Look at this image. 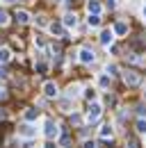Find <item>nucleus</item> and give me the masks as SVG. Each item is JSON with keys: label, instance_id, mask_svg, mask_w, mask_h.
I'll return each mask as SVG.
<instances>
[{"label": "nucleus", "instance_id": "nucleus-5", "mask_svg": "<svg viewBox=\"0 0 146 148\" xmlns=\"http://www.w3.org/2000/svg\"><path fill=\"white\" fill-rule=\"evenodd\" d=\"M112 39H114V30H103V32H101V43H103V46H110Z\"/></svg>", "mask_w": 146, "mask_h": 148}, {"label": "nucleus", "instance_id": "nucleus-22", "mask_svg": "<svg viewBox=\"0 0 146 148\" xmlns=\"http://www.w3.org/2000/svg\"><path fill=\"white\" fill-rule=\"evenodd\" d=\"M46 69H48L46 64H36V71H39V73H46Z\"/></svg>", "mask_w": 146, "mask_h": 148}, {"label": "nucleus", "instance_id": "nucleus-16", "mask_svg": "<svg viewBox=\"0 0 146 148\" xmlns=\"http://www.w3.org/2000/svg\"><path fill=\"white\" fill-rule=\"evenodd\" d=\"M101 137H103V139L112 137V128H110V125H103V128H101Z\"/></svg>", "mask_w": 146, "mask_h": 148}, {"label": "nucleus", "instance_id": "nucleus-23", "mask_svg": "<svg viewBox=\"0 0 146 148\" xmlns=\"http://www.w3.org/2000/svg\"><path fill=\"white\" fill-rule=\"evenodd\" d=\"M107 73H110V75L116 73V66H114V64H112V66H107Z\"/></svg>", "mask_w": 146, "mask_h": 148}, {"label": "nucleus", "instance_id": "nucleus-11", "mask_svg": "<svg viewBox=\"0 0 146 148\" xmlns=\"http://www.w3.org/2000/svg\"><path fill=\"white\" fill-rule=\"evenodd\" d=\"M87 23H89V27H98V25H101V16H98V14H89Z\"/></svg>", "mask_w": 146, "mask_h": 148}, {"label": "nucleus", "instance_id": "nucleus-24", "mask_svg": "<svg viewBox=\"0 0 146 148\" xmlns=\"http://www.w3.org/2000/svg\"><path fill=\"white\" fill-rule=\"evenodd\" d=\"M85 148H96V144L94 141H85Z\"/></svg>", "mask_w": 146, "mask_h": 148}, {"label": "nucleus", "instance_id": "nucleus-12", "mask_svg": "<svg viewBox=\"0 0 146 148\" xmlns=\"http://www.w3.org/2000/svg\"><path fill=\"white\" fill-rule=\"evenodd\" d=\"M126 32H128L126 23H116V25H114V34H126Z\"/></svg>", "mask_w": 146, "mask_h": 148}, {"label": "nucleus", "instance_id": "nucleus-26", "mask_svg": "<svg viewBox=\"0 0 146 148\" xmlns=\"http://www.w3.org/2000/svg\"><path fill=\"white\" fill-rule=\"evenodd\" d=\"M0 98H5V91H2V89H0Z\"/></svg>", "mask_w": 146, "mask_h": 148}, {"label": "nucleus", "instance_id": "nucleus-18", "mask_svg": "<svg viewBox=\"0 0 146 148\" xmlns=\"http://www.w3.org/2000/svg\"><path fill=\"white\" fill-rule=\"evenodd\" d=\"M85 98H87V100H94V98H96V91H94V89H87V91H85Z\"/></svg>", "mask_w": 146, "mask_h": 148}, {"label": "nucleus", "instance_id": "nucleus-7", "mask_svg": "<svg viewBox=\"0 0 146 148\" xmlns=\"http://www.w3.org/2000/svg\"><path fill=\"white\" fill-rule=\"evenodd\" d=\"M101 9H103V7H101L98 0H89V2H87V12H89V14H101Z\"/></svg>", "mask_w": 146, "mask_h": 148}, {"label": "nucleus", "instance_id": "nucleus-20", "mask_svg": "<svg viewBox=\"0 0 146 148\" xmlns=\"http://www.w3.org/2000/svg\"><path fill=\"white\" fill-rule=\"evenodd\" d=\"M110 84V77L107 75H101V87H107Z\"/></svg>", "mask_w": 146, "mask_h": 148}, {"label": "nucleus", "instance_id": "nucleus-28", "mask_svg": "<svg viewBox=\"0 0 146 148\" xmlns=\"http://www.w3.org/2000/svg\"><path fill=\"white\" fill-rule=\"evenodd\" d=\"M0 116H2V112H0Z\"/></svg>", "mask_w": 146, "mask_h": 148}, {"label": "nucleus", "instance_id": "nucleus-17", "mask_svg": "<svg viewBox=\"0 0 146 148\" xmlns=\"http://www.w3.org/2000/svg\"><path fill=\"white\" fill-rule=\"evenodd\" d=\"M137 132H146V121H144V119L137 121Z\"/></svg>", "mask_w": 146, "mask_h": 148}, {"label": "nucleus", "instance_id": "nucleus-1", "mask_svg": "<svg viewBox=\"0 0 146 148\" xmlns=\"http://www.w3.org/2000/svg\"><path fill=\"white\" fill-rule=\"evenodd\" d=\"M101 105H98V103H91L89 105V110H87V121H89V123H94V121H98V116H101Z\"/></svg>", "mask_w": 146, "mask_h": 148}, {"label": "nucleus", "instance_id": "nucleus-19", "mask_svg": "<svg viewBox=\"0 0 146 148\" xmlns=\"http://www.w3.org/2000/svg\"><path fill=\"white\" fill-rule=\"evenodd\" d=\"M7 23H9V16L5 12H0V25H7Z\"/></svg>", "mask_w": 146, "mask_h": 148}, {"label": "nucleus", "instance_id": "nucleus-9", "mask_svg": "<svg viewBox=\"0 0 146 148\" xmlns=\"http://www.w3.org/2000/svg\"><path fill=\"white\" fill-rule=\"evenodd\" d=\"M50 32H53L55 37H59V34H64V25H59V23H50V27H48Z\"/></svg>", "mask_w": 146, "mask_h": 148}, {"label": "nucleus", "instance_id": "nucleus-13", "mask_svg": "<svg viewBox=\"0 0 146 148\" xmlns=\"http://www.w3.org/2000/svg\"><path fill=\"white\" fill-rule=\"evenodd\" d=\"M21 134H23V137H32V134H34V128H32V125H23V128H21Z\"/></svg>", "mask_w": 146, "mask_h": 148}, {"label": "nucleus", "instance_id": "nucleus-4", "mask_svg": "<svg viewBox=\"0 0 146 148\" xmlns=\"http://www.w3.org/2000/svg\"><path fill=\"white\" fill-rule=\"evenodd\" d=\"M80 62H82V64H91V62H94V53H91L89 48H82V50H80Z\"/></svg>", "mask_w": 146, "mask_h": 148}, {"label": "nucleus", "instance_id": "nucleus-14", "mask_svg": "<svg viewBox=\"0 0 146 148\" xmlns=\"http://www.w3.org/2000/svg\"><path fill=\"white\" fill-rule=\"evenodd\" d=\"M16 21H18V23H28V21H30V14H28V12H18Z\"/></svg>", "mask_w": 146, "mask_h": 148}, {"label": "nucleus", "instance_id": "nucleus-21", "mask_svg": "<svg viewBox=\"0 0 146 148\" xmlns=\"http://www.w3.org/2000/svg\"><path fill=\"white\" fill-rule=\"evenodd\" d=\"M137 114H139V116H146V107H144V105H139V107H137Z\"/></svg>", "mask_w": 146, "mask_h": 148}, {"label": "nucleus", "instance_id": "nucleus-2", "mask_svg": "<svg viewBox=\"0 0 146 148\" xmlns=\"http://www.w3.org/2000/svg\"><path fill=\"white\" fill-rule=\"evenodd\" d=\"M123 82H126L128 87H137V84H139V75L128 71V73H123Z\"/></svg>", "mask_w": 146, "mask_h": 148}, {"label": "nucleus", "instance_id": "nucleus-3", "mask_svg": "<svg viewBox=\"0 0 146 148\" xmlns=\"http://www.w3.org/2000/svg\"><path fill=\"white\" fill-rule=\"evenodd\" d=\"M46 137L48 139H53V137H57V132H59V128H57V123H53V121H46Z\"/></svg>", "mask_w": 146, "mask_h": 148}, {"label": "nucleus", "instance_id": "nucleus-27", "mask_svg": "<svg viewBox=\"0 0 146 148\" xmlns=\"http://www.w3.org/2000/svg\"><path fill=\"white\" fill-rule=\"evenodd\" d=\"M144 18H146V7H144Z\"/></svg>", "mask_w": 146, "mask_h": 148}, {"label": "nucleus", "instance_id": "nucleus-25", "mask_svg": "<svg viewBox=\"0 0 146 148\" xmlns=\"http://www.w3.org/2000/svg\"><path fill=\"white\" fill-rule=\"evenodd\" d=\"M46 148H57V146H55L53 141H50V144H46Z\"/></svg>", "mask_w": 146, "mask_h": 148}, {"label": "nucleus", "instance_id": "nucleus-8", "mask_svg": "<svg viewBox=\"0 0 146 148\" xmlns=\"http://www.w3.org/2000/svg\"><path fill=\"white\" fill-rule=\"evenodd\" d=\"M78 25V16L75 14H66L64 16V27H75Z\"/></svg>", "mask_w": 146, "mask_h": 148}, {"label": "nucleus", "instance_id": "nucleus-15", "mask_svg": "<svg viewBox=\"0 0 146 148\" xmlns=\"http://www.w3.org/2000/svg\"><path fill=\"white\" fill-rule=\"evenodd\" d=\"M36 116H39V110H28L25 112V119H28V121H34Z\"/></svg>", "mask_w": 146, "mask_h": 148}, {"label": "nucleus", "instance_id": "nucleus-10", "mask_svg": "<svg viewBox=\"0 0 146 148\" xmlns=\"http://www.w3.org/2000/svg\"><path fill=\"white\" fill-rule=\"evenodd\" d=\"M12 59V53H9V48H0V64H7Z\"/></svg>", "mask_w": 146, "mask_h": 148}, {"label": "nucleus", "instance_id": "nucleus-6", "mask_svg": "<svg viewBox=\"0 0 146 148\" xmlns=\"http://www.w3.org/2000/svg\"><path fill=\"white\" fill-rule=\"evenodd\" d=\"M43 93H46L48 98H55V96H57V84H55V82H46V84H43Z\"/></svg>", "mask_w": 146, "mask_h": 148}]
</instances>
